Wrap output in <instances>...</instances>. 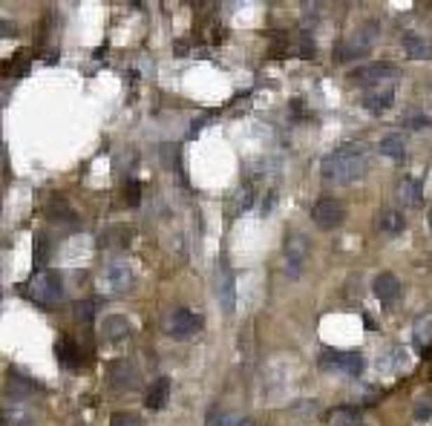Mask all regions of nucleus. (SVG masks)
Here are the masks:
<instances>
[{"label":"nucleus","instance_id":"nucleus-34","mask_svg":"<svg viewBox=\"0 0 432 426\" xmlns=\"http://www.w3.org/2000/svg\"><path fill=\"white\" fill-rule=\"evenodd\" d=\"M6 35H15V23H9V20H4V38Z\"/></svg>","mask_w":432,"mask_h":426},{"label":"nucleus","instance_id":"nucleus-35","mask_svg":"<svg viewBox=\"0 0 432 426\" xmlns=\"http://www.w3.org/2000/svg\"><path fill=\"white\" fill-rule=\"evenodd\" d=\"M429 228H432V210H429Z\"/></svg>","mask_w":432,"mask_h":426},{"label":"nucleus","instance_id":"nucleus-22","mask_svg":"<svg viewBox=\"0 0 432 426\" xmlns=\"http://www.w3.org/2000/svg\"><path fill=\"white\" fill-rule=\"evenodd\" d=\"M329 420L337 423V426H355V423H360V409H355V406H335Z\"/></svg>","mask_w":432,"mask_h":426},{"label":"nucleus","instance_id":"nucleus-20","mask_svg":"<svg viewBox=\"0 0 432 426\" xmlns=\"http://www.w3.org/2000/svg\"><path fill=\"white\" fill-rule=\"evenodd\" d=\"M208 426H257L251 418H242V415H231V412H220V409H210L208 415Z\"/></svg>","mask_w":432,"mask_h":426},{"label":"nucleus","instance_id":"nucleus-30","mask_svg":"<svg viewBox=\"0 0 432 426\" xmlns=\"http://www.w3.org/2000/svg\"><path fill=\"white\" fill-rule=\"evenodd\" d=\"M124 199H127L133 207H136V205L142 202V188H139L136 181H127V188H124Z\"/></svg>","mask_w":432,"mask_h":426},{"label":"nucleus","instance_id":"nucleus-5","mask_svg":"<svg viewBox=\"0 0 432 426\" xmlns=\"http://www.w3.org/2000/svg\"><path fill=\"white\" fill-rule=\"evenodd\" d=\"M398 78V67L389 64V61H377V64H366L360 67L355 75H352V81L360 84V87H381V84H389Z\"/></svg>","mask_w":432,"mask_h":426},{"label":"nucleus","instance_id":"nucleus-24","mask_svg":"<svg viewBox=\"0 0 432 426\" xmlns=\"http://www.w3.org/2000/svg\"><path fill=\"white\" fill-rule=\"evenodd\" d=\"M415 343L432 345V314H424V317L415 320Z\"/></svg>","mask_w":432,"mask_h":426},{"label":"nucleus","instance_id":"nucleus-18","mask_svg":"<svg viewBox=\"0 0 432 426\" xmlns=\"http://www.w3.org/2000/svg\"><path fill=\"white\" fill-rule=\"evenodd\" d=\"M398 196H400V202H403V205H410V207L421 205V202H424L421 181H418V179H412V176H403V179H400V184H398Z\"/></svg>","mask_w":432,"mask_h":426},{"label":"nucleus","instance_id":"nucleus-29","mask_svg":"<svg viewBox=\"0 0 432 426\" xmlns=\"http://www.w3.org/2000/svg\"><path fill=\"white\" fill-rule=\"evenodd\" d=\"M98 311V300H81L75 305V317L78 320H93V314Z\"/></svg>","mask_w":432,"mask_h":426},{"label":"nucleus","instance_id":"nucleus-13","mask_svg":"<svg viewBox=\"0 0 432 426\" xmlns=\"http://www.w3.org/2000/svg\"><path fill=\"white\" fill-rule=\"evenodd\" d=\"M374 228H377V233H384V236H398V233H403V228H407V219H403L400 210L384 207L374 217Z\"/></svg>","mask_w":432,"mask_h":426},{"label":"nucleus","instance_id":"nucleus-8","mask_svg":"<svg viewBox=\"0 0 432 426\" xmlns=\"http://www.w3.org/2000/svg\"><path fill=\"white\" fill-rule=\"evenodd\" d=\"M343 217H346L343 202H337V199H332V196L317 199L314 207H311V219H314L323 231H335V228L343 222Z\"/></svg>","mask_w":432,"mask_h":426},{"label":"nucleus","instance_id":"nucleus-10","mask_svg":"<svg viewBox=\"0 0 432 426\" xmlns=\"http://www.w3.org/2000/svg\"><path fill=\"white\" fill-rule=\"evenodd\" d=\"M101 282L107 291H113V294H121V291H127L133 285V271L127 259H110L104 265V274H101Z\"/></svg>","mask_w":432,"mask_h":426},{"label":"nucleus","instance_id":"nucleus-17","mask_svg":"<svg viewBox=\"0 0 432 426\" xmlns=\"http://www.w3.org/2000/svg\"><path fill=\"white\" fill-rule=\"evenodd\" d=\"M392 101H395V92L386 87V90H372V92H366L363 95V106L369 113H374V116H381V113H386L389 106H392Z\"/></svg>","mask_w":432,"mask_h":426},{"label":"nucleus","instance_id":"nucleus-23","mask_svg":"<svg viewBox=\"0 0 432 426\" xmlns=\"http://www.w3.org/2000/svg\"><path fill=\"white\" fill-rule=\"evenodd\" d=\"M58 363H64L69 369L78 366V345L69 337H61V343H58Z\"/></svg>","mask_w":432,"mask_h":426},{"label":"nucleus","instance_id":"nucleus-16","mask_svg":"<svg viewBox=\"0 0 432 426\" xmlns=\"http://www.w3.org/2000/svg\"><path fill=\"white\" fill-rule=\"evenodd\" d=\"M377 150H381V156L392 158V162H403V156H407V144H403V132H386V136L381 139V144H377Z\"/></svg>","mask_w":432,"mask_h":426},{"label":"nucleus","instance_id":"nucleus-4","mask_svg":"<svg viewBox=\"0 0 432 426\" xmlns=\"http://www.w3.org/2000/svg\"><path fill=\"white\" fill-rule=\"evenodd\" d=\"M283 254H285V271L291 280H297L306 268V259L311 254V245L303 233H288L283 242Z\"/></svg>","mask_w":432,"mask_h":426},{"label":"nucleus","instance_id":"nucleus-25","mask_svg":"<svg viewBox=\"0 0 432 426\" xmlns=\"http://www.w3.org/2000/svg\"><path fill=\"white\" fill-rule=\"evenodd\" d=\"M251 202H254V191L245 184V188H239V191L234 193L231 207H234V213H242V210H248V207H251Z\"/></svg>","mask_w":432,"mask_h":426},{"label":"nucleus","instance_id":"nucleus-31","mask_svg":"<svg viewBox=\"0 0 432 426\" xmlns=\"http://www.w3.org/2000/svg\"><path fill=\"white\" fill-rule=\"evenodd\" d=\"M300 55L303 58H314V38H309L306 32L300 35Z\"/></svg>","mask_w":432,"mask_h":426},{"label":"nucleus","instance_id":"nucleus-9","mask_svg":"<svg viewBox=\"0 0 432 426\" xmlns=\"http://www.w3.org/2000/svg\"><path fill=\"white\" fill-rule=\"evenodd\" d=\"M320 366L326 371H340V375L358 378L363 371V357L358 352H326L320 357Z\"/></svg>","mask_w":432,"mask_h":426},{"label":"nucleus","instance_id":"nucleus-14","mask_svg":"<svg viewBox=\"0 0 432 426\" xmlns=\"http://www.w3.org/2000/svg\"><path fill=\"white\" fill-rule=\"evenodd\" d=\"M130 320L124 314H110V317H104V323H101V337L104 340H110V343H119L124 337H130Z\"/></svg>","mask_w":432,"mask_h":426},{"label":"nucleus","instance_id":"nucleus-3","mask_svg":"<svg viewBox=\"0 0 432 426\" xmlns=\"http://www.w3.org/2000/svg\"><path fill=\"white\" fill-rule=\"evenodd\" d=\"M29 297L41 305H55L64 297V282L55 271H38L29 282Z\"/></svg>","mask_w":432,"mask_h":426},{"label":"nucleus","instance_id":"nucleus-1","mask_svg":"<svg viewBox=\"0 0 432 426\" xmlns=\"http://www.w3.org/2000/svg\"><path fill=\"white\" fill-rule=\"evenodd\" d=\"M369 167V156L366 147L360 142H343L337 144L320 165V173L326 181L335 184H349V181H358Z\"/></svg>","mask_w":432,"mask_h":426},{"label":"nucleus","instance_id":"nucleus-21","mask_svg":"<svg viewBox=\"0 0 432 426\" xmlns=\"http://www.w3.org/2000/svg\"><path fill=\"white\" fill-rule=\"evenodd\" d=\"M29 420H32V412H29V406H23V404H6L4 406V423L6 426H29Z\"/></svg>","mask_w":432,"mask_h":426},{"label":"nucleus","instance_id":"nucleus-32","mask_svg":"<svg viewBox=\"0 0 432 426\" xmlns=\"http://www.w3.org/2000/svg\"><path fill=\"white\" fill-rule=\"evenodd\" d=\"M35 259H38V265H43V262L49 259V245L43 242V239H41V242H38V254H35Z\"/></svg>","mask_w":432,"mask_h":426},{"label":"nucleus","instance_id":"nucleus-28","mask_svg":"<svg viewBox=\"0 0 432 426\" xmlns=\"http://www.w3.org/2000/svg\"><path fill=\"white\" fill-rule=\"evenodd\" d=\"M110 426H142V418L136 412H116Z\"/></svg>","mask_w":432,"mask_h":426},{"label":"nucleus","instance_id":"nucleus-7","mask_svg":"<svg viewBox=\"0 0 432 426\" xmlns=\"http://www.w3.org/2000/svg\"><path fill=\"white\" fill-rule=\"evenodd\" d=\"M216 300H220V305H222L225 314H234V305H236V282H234V274H231V265L225 259L216 262Z\"/></svg>","mask_w":432,"mask_h":426},{"label":"nucleus","instance_id":"nucleus-2","mask_svg":"<svg viewBox=\"0 0 432 426\" xmlns=\"http://www.w3.org/2000/svg\"><path fill=\"white\" fill-rule=\"evenodd\" d=\"M377 35H381V23H377V20H369V23H363L360 29L352 35V38H349V41H343V43L337 46V52H335V61L346 64V61H352V58H360V55H366V52L374 46Z\"/></svg>","mask_w":432,"mask_h":426},{"label":"nucleus","instance_id":"nucleus-12","mask_svg":"<svg viewBox=\"0 0 432 426\" xmlns=\"http://www.w3.org/2000/svg\"><path fill=\"white\" fill-rule=\"evenodd\" d=\"M400 43H403V52H407L410 58H415V61L432 58V41H429L426 35L415 32V29H407V32H403V35H400Z\"/></svg>","mask_w":432,"mask_h":426},{"label":"nucleus","instance_id":"nucleus-26","mask_svg":"<svg viewBox=\"0 0 432 426\" xmlns=\"http://www.w3.org/2000/svg\"><path fill=\"white\" fill-rule=\"evenodd\" d=\"M415 420H432V394H421L415 401Z\"/></svg>","mask_w":432,"mask_h":426},{"label":"nucleus","instance_id":"nucleus-19","mask_svg":"<svg viewBox=\"0 0 432 426\" xmlns=\"http://www.w3.org/2000/svg\"><path fill=\"white\" fill-rule=\"evenodd\" d=\"M168 397H170V380L168 378H158L150 389H147V394H144V406L147 409H161L168 404Z\"/></svg>","mask_w":432,"mask_h":426},{"label":"nucleus","instance_id":"nucleus-15","mask_svg":"<svg viewBox=\"0 0 432 426\" xmlns=\"http://www.w3.org/2000/svg\"><path fill=\"white\" fill-rule=\"evenodd\" d=\"M374 294L381 297V303H395L400 297V280L395 274H389V271L377 274L374 277Z\"/></svg>","mask_w":432,"mask_h":426},{"label":"nucleus","instance_id":"nucleus-6","mask_svg":"<svg viewBox=\"0 0 432 426\" xmlns=\"http://www.w3.org/2000/svg\"><path fill=\"white\" fill-rule=\"evenodd\" d=\"M165 329L173 337H191L202 329V314H196L191 308H173L165 320Z\"/></svg>","mask_w":432,"mask_h":426},{"label":"nucleus","instance_id":"nucleus-33","mask_svg":"<svg viewBox=\"0 0 432 426\" xmlns=\"http://www.w3.org/2000/svg\"><path fill=\"white\" fill-rule=\"evenodd\" d=\"M407 124H410V127H424V124H429V121H426L424 116H412V118H410Z\"/></svg>","mask_w":432,"mask_h":426},{"label":"nucleus","instance_id":"nucleus-11","mask_svg":"<svg viewBox=\"0 0 432 426\" xmlns=\"http://www.w3.org/2000/svg\"><path fill=\"white\" fill-rule=\"evenodd\" d=\"M110 383L119 392H133V389H139L142 378H139V371H136V366H133V363L119 360V363L110 366Z\"/></svg>","mask_w":432,"mask_h":426},{"label":"nucleus","instance_id":"nucleus-27","mask_svg":"<svg viewBox=\"0 0 432 426\" xmlns=\"http://www.w3.org/2000/svg\"><path fill=\"white\" fill-rule=\"evenodd\" d=\"M49 217L58 219V222H67V225H75V213H72L67 205H52V207H49Z\"/></svg>","mask_w":432,"mask_h":426}]
</instances>
